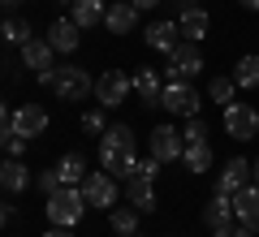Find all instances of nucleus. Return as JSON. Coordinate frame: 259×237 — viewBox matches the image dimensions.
Returning <instances> with one entry per match:
<instances>
[{
	"instance_id": "obj_1",
	"label": "nucleus",
	"mask_w": 259,
	"mask_h": 237,
	"mask_svg": "<svg viewBox=\"0 0 259 237\" xmlns=\"http://www.w3.org/2000/svg\"><path fill=\"white\" fill-rule=\"evenodd\" d=\"M100 168L112 173L117 181H130L139 173V151H134V129L130 125H108L100 134Z\"/></svg>"
},
{
	"instance_id": "obj_2",
	"label": "nucleus",
	"mask_w": 259,
	"mask_h": 237,
	"mask_svg": "<svg viewBox=\"0 0 259 237\" xmlns=\"http://www.w3.org/2000/svg\"><path fill=\"white\" fill-rule=\"evenodd\" d=\"M39 82L65 104H82L87 95H95V78L87 69H78V65H52L48 73H39Z\"/></svg>"
},
{
	"instance_id": "obj_3",
	"label": "nucleus",
	"mask_w": 259,
	"mask_h": 237,
	"mask_svg": "<svg viewBox=\"0 0 259 237\" xmlns=\"http://www.w3.org/2000/svg\"><path fill=\"white\" fill-rule=\"evenodd\" d=\"M44 211H48V220H52V224L74 228L78 220H82V211H87V194H82V185H61L56 194H48Z\"/></svg>"
},
{
	"instance_id": "obj_4",
	"label": "nucleus",
	"mask_w": 259,
	"mask_h": 237,
	"mask_svg": "<svg viewBox=\"0 0 259 237\" xmlns=\"http://www.w3.org/2000/svg\"><path fill=\"white\" fill-rule=\"evenodd\" d=\"M160 108L168 112V117H199V108H203V95L194 91L190 82H164V91H160Z\"/></svg>"
},
{
	"instance_id": "obj_5",
	"label": "nucleus",
	"mask_w": 259,
	"mask_h": 237,
	"mask_svg": "<svg viewBox=\"0 0 259 237\" xmlns=\"http://www.w3.org/2000/svg\"><path fill=\"white\" fill-rule=\"evenodd\" d=\"M203 69V52H199V43H177L173 52H168V65H164V82H190L194 73Z\"/></svg>"
},
{
	"instance_id": "obj_6",
	"label": "nucleus",
	"mask_w": 259,
	"mask_h": 237,
	"mask_svg": "<svg viewBox=\"0 0 259 237\" xmlns=\"http://www.w3.org/2000/svg\"><path fill=\"white\" fill-rule=\"evenodd\" d=\"M82 194H87V207L112 211V207H117V199H121V185H117V177H112V173H87L82 177Z\"/></svg>"
},
{
	"instance_id": "obj_7",
	"label": "nucleus",
	"mask_w": 259,
	"mask_h": 237,
	"mask_svg": "<svg viewBox=\"0 0 259 237\" xmlns=\"http://www.w3.org/2000/svg\"><path fill=\"white\" fill-rule=\"evenodd\" d=\"M147 151L156 155L160 164H173V160H182V151H186L182 129H177V125H156V129L147 134Z\"/></svg>"
},
{
	"instance_id": "obj_8",
	"label": "nucleus",
	"mask_w": 259,
	"mask_h": 237,
	"mask_svg": "<svg viewBox=\"0 0 259 237\" xmlns=\"http://www.w3.org/2000/svg\"><path fill=\"white\" fill-rule=\"evenodd\" d=\"M130 91H134V82H130L121 69H104L100 78H95V100H100V108H117V104H125Z\"/></svg>"
},
{
	"instance_id": "obj_9",
	"label": "nucleus",
	"mask_w": 259,
	"mask_h": 237,
	"mask_svg": "<svg viewBox=\"0 0 259 237\" xmlns=\"http://www.w3.org/2000/svg\"><path fill=\"white\" fill-rule=\"evenodd\" d=\"M225 134L246 143V138L259 134V112L250 104H225Z\"/></svg>"
},
{
	"instance_id": "obj_10",
	"label": "nucleus",
	"mask_w": 259,
	"mask_h": 237,
	"mask_svg": "<svg viewBox=\"0 0 259 237\" xmlns=\"http://www.w3.org/2000/svg\"><path fill=\"white\" fill-rule=\"evenodd\" d=\"M139 5L134 0H112L108 13H104V26H108V35H134V26H139Z\"/></svg>"
},
{
	"instance_id": "obj_11",
	"label": "nucleus",
	"mask_w": 259,
	"mask_h": 237,
	"mask_svg": "<svg viewBox=\"0 0 259 237\" xmlns=\"http://www.w3.org/2000/svg\"><path fill=\"white\" fill-rule=\"evenodd\" d=\"M233 220L259 233V185L255 181H246L238 194H233Z\"/></svg>"
},
{
	"instance_id": "obj_12",
	"label": "nucleus",
	"mask_w": 259,
	"mask_h": 237,
	"mask_svg": "<svg viewBox=\"0 0 259 237\" xmlns=\"http://www.w3.org/2000/svg\"><path fill=\"white\" fill-rule=\"evenodd\" d=\"M48 129V112L39 108V104H22V108H13V134L18 138H39Z\"/></svg>"
},
{
	"instance_id": "obj_13",
	"label": "nucleus",
	"mask_w": 259,
	"mask_h": 237,
	"mask_svg": "<svg viewBox=\"0 0 259 237\" xmlns=\"http://www.w3.org/2000/svg\"><path fill=\"white\" fill-rule=\"evenodd\" d=\"M246 181H250V164L242 160V155H233V160H225L221 177H216V194H229V199H233Z\"/></svg>"
},
{
	"instance_id": "obj_14",
	"label": "nucleus",
	"mask_w": 259,
	"mask_h": 237,
	"mask_svg": "<svg viewBox=\"0 0 259 237\" xmlns=\"http://www.w3.org/2000/svg\"><path fill=\"white\" fill-rule=\"evenodd\" d=\"M177 43H182V26H177L173 18L151 22V26H147V48H151V52H164V56H168Z\"/></svg>"
},
{
	"instance_id": "obj_15",
	"label": "nucleus",
	"mask_w": 259,
	"mask_h": 237,
	"mask_svg": "<svg viewBox=\"0 0 259 237\" xmlns=\"http://www.w3.org/2000/svg\"><path fill=\"white\" fill-rule=\"evenodd\" d=\"M177 26H182V35L190 39V43H203V39H207V26H212V18H207L203 5H190V9L177 13Z\"/></svg>"
},
{
	"instance_id": "obj_16",
	"label": "nucleus",
	"mask_w": 259,
	"mask_h": 237,
	"mask_svg": "<svg viewBox=\"0 0 259 237\" xmlns=\"http://www.w3.org/2000/svg\"><path fill=\"white\" fill-rule=\"evenodd\" d=\"M78 39H82V26H78L74 18H56L52 26H48V43H52L56 52H78Z\"/></svg>"
},
{
	"instance_id": "obj_17",
	"label": "nucleus",
	"mask_w": 259,
	"mask_h": 237,
	"mask_svg": "<svg viewBox=\"0 0 259 237\" xmlns=\"http://www.w3.org/2000/svg\"><path fill=\"white\" fill-rule=\"evenodd\" d=\"M125 199H130V207H139L143 216H151V211H156V181H147V177H130V181H125Z\"/></svg>"
},
{
	"instance_id": "obj_18",
	"label": "nucleus",
	"mask_w": 259,
	"mask_h": 237,
	"mask_svg": "<svg viewBox=\"0 0 259 237\" xmlns=\"http://www.w3.org/2000/svg\"><path fill=\"white\" fill-rule=\"evenodd\" d=\"M52 56H56V48L48 43V39H26V43H22V65H26V69L48 73L52 69Z\"/></svg>"
},
{
	"instance_id": "obj_19",
	"label": "nucleus",
	"mask_w": 259,
	"mask_h": 237,
	"mask_svg": "<svg viewBox=\"0 0 259 237\" xmlns=\"http://www.w3.org/2000/svg\"><path fill=\"white\" fill-rule=\"evenodd\" d=\"M26 185H30V168L22 160H5L0 164V190L5 194H22Z\"/></svg>"
},
{
	"instance_id": "obj_20",
	"label": "nucleus",
	"mask_w": 259,
	"mask_h": 237,
	"mask_svg": "<svg viewBox=\"0 0 259 237\" xmlns=\"http://www.w3.org/2000/svg\"><path fill=\"white\" fill-rule=\"evenodd\" d=\"M203 224H207V228L233 224V199H229V194H212V203L203 207Z\"/></svg>"
},
{
	"instance_id": "obj_21",
	"label": "nucleus",
	"mask_w": 259,
	"mask_h": 237,
	"mask_svg": "<svg viewBox=\"0 0 259 237\" xmlns=\"http://www.w3.org/2000/svg\"><path fill=\"white\" fill-rule=\"evenodd\" d=\"M130 82H134V91H139L143 104H160V91H164V82H160V69H139Z\"/></svg>"
},
{
	"instance_id": "obj_22",
	"label": "nucleus",
	"mask_w": 259,
	"mask_h": 237,
	"mask_svg": "<svg viewBox=\"0 0 259 237\" xmlns=\"http://www.w3.org/2000/svg\"><path fill=\"white\" fill-rule=\"evenodd\" d=\"M104 0H74V13H69V18L78 22V26L82 30H91V26H104Z\"/></svg>"
},
{
	"instance_id": "obj_23",
	"label": "nucleus",
	"mask_w": 259,
	"mask_h": 237,
	"mask_svg": "<svg viewBox=\"0 0 259 237\" xmlns=\"http://www.w3.org/2000/svg\"><path fill=\"white\" fill-rule=\"evenodd\" d=\"M139 220H143L139 207H112L108 211V224H112L117 237H134V233H139Z\"/></svg>"
},
{
	"instance_id": "obj_24",
	"label": "nucleus",
	"mask_w": 259,
	"mask_h": 237,
	"mask_svg": "<svg viewBox=\"0 0 259 237\" xmlns=\"http://www.w3.org/2000/svg\"><path fill=\"white\" fill-rule=\"evenodd\" d=\"M233 82H238L242 91H255V86H259V56L255 52L242 56V61L233 65Z\"/></svg>"
},
{
	"instance_id": "obj_25",
	"label": "nucleus",
	"mask_w": 259,
	"mask_h": 237,
	"mask_svg": "<svg viewBox=\"0 0 259 237\" xmlns=\"http://www.w3.org/2000/svg\"><path fill=\"white\" fill-rule=\"evenodd\" d=\"M182 164H186V173H207V168H212V147H207V143L186 147V151H182Z\"/></svg>"
},
{
	"instance_id": "obj_26",
	"label": "nucleus",
	"mask_w": 259,
	"mask_h": 237,
	"mask_svg": "<svg viewBox=\"0 0 259 237\" xmlns=\"http://www.w3.org/2000/svg\"><path fill=\"white\" fill-rule=\"evenodd\" d=\"M61 177H65V185H82V177H87V160L78 151H69V155H61Z\"/></svg>"
},
{
	"instance_id": "obj_27",
	"label": "nucleus",
	"mask_w": 259,
	"mask_h": 237,
	"mask_svg": "<svg viewBox=\"0 0 259 237\" xmlns=\"http://www.w3.org/2000/svg\"><path fill=\"white\" fill-rule=\"evenodd\" d=\"M0 39H5V43H13V48H22L26 39H35V35H30V26H26L22 18H9L5 26H0Z\"/></svg>"
},
{
	"instance_id": "obj_28",
	"label": "nucleus",
	"mask_w": 259,
	"mask_h": 237,
	"mask_svg": "<svg viewBox=\"0 0 259 237\" xmlns=\"http://www.w3.org/2000/svg\"><path fill=\"white\" fill-rule=\"evenodd\" d=\"M182 143H186V147L207 143V121H203V117H190V121H186V129H182Z\"/></svg>"
},
{
	"instance_id": "obj_29",
	"label": "nucleus",
	"mask_w": 259,
	"mask_h": 237,
	"mask_svg": "<svg viewBox=\"0 0 259 237\" xmlns=\"http://www.w3.org/2000/svg\"><path fill=\"white\" fill-rule=\"evenodd\" d=\"M233 91H238L233 78H212V86H207V95H212L216 104H233Z\"/></svg>"
},
{
	"instance_id": "obj_30",
	"label": "nucleus",
	"mask_w": 259,
	"mask_h": 237,
	"mask_svg": "<svg viewBox=\"0 0 259 237\" xmlns=\"http://www.w3.org/2000/svg\"><path fill=\"white\" fill-rule=\"evenodd\" d=\"M61 185H65L61 168H44V173H39V190H44V199H48V194H56Z\"/></svg>"
},
{
	"instance_id": "obj_31",
	"label": "nucleus",
	"mask_w": 259,
	"mask_h": 237,
	"mask_svg": "<svg viewBox=\"0 0 259 237\" xmlns=\"http://www.w3.org/2000/svg\"><path fill=\"white\" fill-rule=\"evenodd\" d=\"M82 129H87V134H104V129H108L104 108H91V112H87V117H82Z\"/></svg>"
},
{
	"instance_id": "obj_32",
	"label": "nucleus",
	"mask_w": 259,
	"mask_h": 237,
	"mask_svg": "<svg viewBox=\"0 0 259 237\" xmlns=\"http://www.w3.org/2000/svg\"><path fill=\"white\" fill-rule=\"evenodd\" d=\"M134 177H147V181H156V177H160V160H156V155L139 160V173H134Z\"/></svg>"
},
{
	"instance_id": "obj_33",
	"label": "nucleus",
	"mask_w": 259,
	"mask_h": 237,
	"mask_svg": "<svg viewBox=\"0 0 259 237\" xmlns=\"http://www.w3.org/2000/svg\"><path fill=\"white\" fill-rule=\"evenodd\" d=\"M26 143H30V138H18V134H13L9 147H5V151H9V160H22V155H26Z\"/></svg>"
},
{
	"instance_id": "obj_34",
	"label": "nucleus",
	"mask_w": 259,
	"mask_h": 237,
	"mask_svg": "<svg viewBox=\"0 0 259 237\" xmlns=\"http://www.w3.org/2000/svg\"><path fill=\"white\" fill-rule=\"evenodd\" d=\"M44 237H74V233H69V228H65V224H52V228H48Z\"/></svg>"
},
{
	"instance_id": "obj_35",
	"label": "nucleus",
	"mask_w": 259,
	"mask_h": 237,
	"mask_svg": "<svg viewBox=\"0 0 259 237\" xmlns=\"http://www.w3.org/2000/svg\"><path fill=\"white\" fill-rule=\"evenodd\" d=\"M9 220H13V207H5V203H0V228H9Z\"/></svg>"
},
{
	"instance_id": "obj_36",
	"label": "nucleus",
	"mask_w": 259,
	"mask_h": 237,
	"mask_svg": "<svg viewBox=\"0 0 259 237\" xmlns=\"http://www.w3.org/2000/svg\"><path fill=\"white\" fill-rule=\"evenodd\" d=\"M139 9H156V5H164V0H134Z\"/></svg>"
},
{
	"instance_id": "obj_37",
	"label": "nucleus",
	"mask_w": 259,
	"mask_h": 237,
	"mask_svg": "<svg viewBox=\"0 0 259 237\" xmlns=\"http://www.w3.org/2000/svg\"><path fill=\"white\" fill-rule=\"evenodd\" d=\"M242 9H250V13H259V0H238Z\"/></svg>"
},
{
	"instance_id": "obj_38",
	"label": "nucleus",
	"mask_w": 259,
	"mask_h": 237,
	"mask_svg": "<svg viewBox=\"0 0 259 237\" xmlns=\"http://www.w3.org/2000/svg\"><path fill=\"white\" fill-rule=\"evenodd\" d=\"M250 181L259 185V160H255V164H250Z\"/></svg>"
},
{
	"instance_id": "obj_39",
	"label": "nucleus",
	"mask_w": 259,
	"mask_h": 237,
	"mask_svg": "<svg viewBox=\"0 0 259 237\" xmlns=\"http://www.w3.org/2000/svg\"><path fill=\"white\" fill-rule=\"evenodd\" d=\"M5 5H9V9H18V5H26V0H5Z\"/></svg>"
},
{
	"instance_id": "obj_40",
	"label": "nucleus",
	"mask_w": 259,
	"mask_h": 237,
	"mask_svg": "<svg viewBox=\"0 0 259 237\" xmlns=\"http://www.w3.org/2000/svg\"><path fill=\"white\" fill-rule=\"evenodd\" d=\"M61 5H74V0H61Z\"/></svg>"
},
{
	"instance_id": "obj_41",
	"label": "nucleus",
	"mask_w": 259,
	"mask_h": 237,
	"mask_svg": "<svg viewBox=\"0 0 259 237\" xmlns=\"http://www.w3.org/2000/svg\"><path fill=\"white\" fill-rule=\"evenodd\" d=\"M0 26H5V22H0Z\"/></svg>"
},
{
	"instance_id": "obj_42",
	"label": "nucleus",
	"mask_w": 259,
	"mask_h": 237,
	"mask_svg": "<svg viewBox=\"0 0 259 237\" xmlns=\"http://www.w3.org/2000/svg\"><path fill=\"white\" fill-rule=\"evenodd\" d=\"M134 237H139V233H134Z\"/></svg>"
}]
</instances>
